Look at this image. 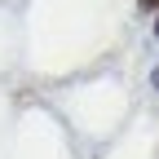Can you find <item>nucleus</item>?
<instances>
[{
    "instance_id": "1",
    "label": "nucleus",
    "mask_w": 159,
    "mask_h": 159,
    "mask_svg": "<svg viewBox=\"0 0 159 159\" xmlns=\"http://www.w3.org/2000/svg\"><path fill=\"white\" fill-rule=\"evenodd\" d=\"M137 5H142V9H159V0H137Z\"/></svg>"
}]
</instances>
